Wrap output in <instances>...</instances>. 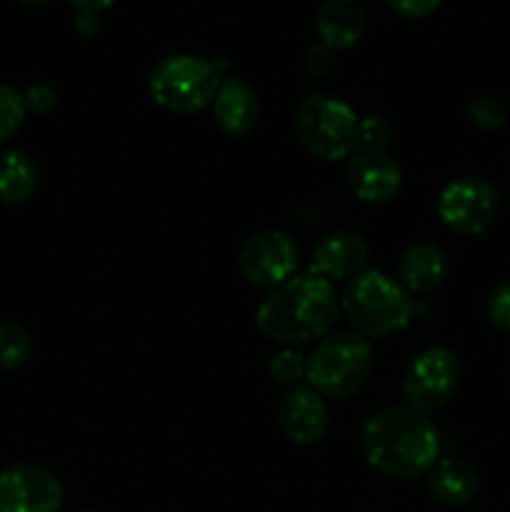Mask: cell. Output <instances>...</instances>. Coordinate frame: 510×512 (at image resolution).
<instances>
[{
    "label": "cell",
    "instance_id": "1",
    "mask_svg": "<svg viewBox=\"0 0 510 512\" xmlns=\"http://www.w3.org/2000/svg\"><path fill=\"white\" fill-rule=\"evenodd\" d=\"M365 460L378 473L410 480L428 473L440 455V433L415 408H388L365 423Z\"/></svg>",
    "mask_w": 510,
    "mask_h": 512
},
{
    "label": "cell",
    "instance_id": "2",
    "mask_svg": "<svg viewBox=\"0 0 510 512\" xmlns=\"http://www.w3.org/2000/svg\"><path fill=\"white\" fill-rule=\"evenodd\" d=\"M338 298L333 283L320 275H293L273 290L255 313V325L268 340L280 345L310 343L323 338L335 323Z\"/></svg>",
    "mask_w": 510,
    "mask_h": 512
},
{
    "label": "cell",
    "instance_id": "3",
    "mask_svg": "<svg viewBox=\"0 0 510 512\" xmlns=\"http://www.w3.org/2000/svg\"><path fill=\"white\" fill-rule=\"evenodd\" d=\"M340 305L355 333L363 338H388L413 318L408 290L380 270L355 275L345 285Z\"/></svg>",
    "mask_w": 510,
    "mask_h": 512
},
{
    "label": "cell",
    "instance_id": "4",
    "mask_svg": "<svg viewBox=\"0 0 510 512\" xmlns=\"http://www.w3.org/2000/svg\"><path fill=\"white\" fill-rule=\"evenodd\" d=\"M373 370L370 340L358 333H335L315 345L308 358L305 380L325 398H350L358 393Z\"/></svg>",
    "mask_w": 510,
    "mask_h": 512
},
{
    "label": "cell",
    "instance_id": "5",
    "mask_svg": "<svg viewBox=\"0 0 510 512\" xmlns=\"http://www.w3.org/2000/svg\"><path fill=\"white\" fill-rule=\"evenodd\" d=\"M298 143L313 158L335 160L350 158L358 145V118L353 108L335 95L315 93L298 103L293 115Z\"/></svg>",
    "mask_w": 510,
    "mask_h": 512
},
{
    "label": "cell",
    "instance_id": "6",
    "mask_svg": "<svg viewBox=\"0 0 510 512\" xmlns=\"http://www.w3.org/2000/svg\"><path fill=\"white\" fill-rule=\"evenodd\" d=\"M223 73L215 63L195 55H170L148 75L150 98L170 113L193 115L213 105Z\"/></svg>",
    "mask_w": 510,
    "mask_h": 512
},
{
    "label": "cell",
    "instance_id": "7",
    "mask_svg": "<svg viewBox=\"0 0 510 512\" xmlns=\"http://www.w3.org/2000/svg\"><path fill=\"white\" fill-rule=\"evenodd\" d=\"M500 208V195L490 180L463 175L440 190L438 218L458 235H480L493 225Z\"/></svg>",
    "mask_w": 510,
    "mask_h": 512
},
{
    "label": "cell",
    "instance_id": "8",
    "mask_svg": "<svg viewBox=\"0 0 510 512\" xmlns=\"http://www.w3.org/2000/svg\"><path fill=\"white\" fill-rule=\"evenodd\" d=\"M460 383V363L448 348H425L423 353L410 360L403 375V395L410 408L435 410L443 408L455 395Z\"/></svg>",
    "mask_w": 510,
    "mask_h": 512
},
{
    "label": "cell",
    "instance_id": "9",
    "mask_svg": "<svg viewBox=\"0 0 510 512\" xmlns=\"http://www.w3.org/2000/svg\"><path fill=\"white\" fill-rule=\"evenodd\" d=\"M298 245L283 230H263L245 240L238 255L243 278L255 288H278L290 280L298 268Z\"/></svg>",
    "mask_w": 510,
    "mask_h": 512
},
{
    "label": "cell",
    "instance_id": "10",
    "mask_svg": "<svg viewBox=\"0 0 510 512\" xmlns=\"http://www.w3.org/2000/svg\"><path fill=\"white\" fill-rule=\"evenodd\" d=\"M65 490L40 465H10L0 473V512H58Z\"/></svg>",
    "mask_w": 510,
    "mask_h": 512
},
{
    "label": "cell",
    "instance_id": "11",
    "mask_svg": "<svg viewBox=\"0 0 510 512\" xmlns=\"http://www.w3.org/2000/svg\"><path fill=\"white\" fill-rule=\"evenodd\" d=\"M348 185L363 203H388L398 195L403 173L383 150H360L348 160Z\"/></svg>",
    "mask_w": 510,
    "mask_h": 512
},
{
    "label": "cell",
    "instance_id": "12",
    "mask_svg": "<svg viewBox=\"0 0 510 512\" xmlns=\"http://www.w3.org/2000/svg\"><path fill=\"white\" fill-rule=\"evenodd\" d=\"M278 423L295 445H315L328 433V405L313 388H295L280 400Z\"/></svg>",
    "mask_w": 510,
    "mask_h": 512
},
{
    "label": "cell",
    "instance_id": "13",
    "mask_svg": "<svg viewBox=\"0 0 510 512\" xmlns=\"http://www.w3.org/2000/svg\"><path fill=\"white\" fill-rule=\"evenodd\" d=\"M365 263H368V243L358 233L340 230V233L328 235L315 248L308 273L320 275V278L333 283V280H345L353 278V275H360Z\"/></svg>",
    "mask_w": 510,
    "mask_h": 512
},
{
    "label": "cell",
    "instance_id": "14",
    "mask_svg": "<svg viewBox=\"0 0 510 512\" xmlns=\"http://www.w3.org/2000/svg\"><path fill=\"white\" fill-rule=\"evenodd\" d=\"M215 123L223 133L240 138L255 128L260 115V103L255 90L245 80L228 78L220 83L218 95L213 100Z\"/></svg>",
    "mask_w": 510,
    "mask_h": 512
},
{
    "label": "cell",
    "instance_id": "15",
    "mask_svg": "<svg viewBox=\"0 0 510 512\" xmlns=\"http://www.w3.org/2000/svg\"><path fill=\"white\" fill-rule=\"evenodd\" d=\"M320 43L330 50L353 48L368 28V15L358 0H325L315 18Z\"/></svg>",
    "mask_w": 510,
    "mask_h": 512
},
{
    "label": "cell",
    "instance_id": "16",
    "mask_svg": "<svg viewBox=\"0 0 510 512\" xmlns=\"http://www.w3.org/2000/svg\"><path fill=\"white\" fill-rule=\"evenodd\" d=\"M448 255L433 243H418L403 253L398 263V278L408 293H430L448 278Z\"/></svg>",
    "mask_w": 510,
    "mask_h": 512
},
{
    "label": "cell",
    "instance_id": "17",
    "mask_svg": "<svg viewBox=\"0 0 510 512\" xmlns=\"http://www.w3.org/2000/svg\"><path fill=\"white\" fill-rule=\"evenodd\" d=\"M478 473L470 463L460 458H443L430 468L428 488L438 503L458 508L470 503L478 493Z\"/></svg>",
    "mask_w": 510,
    "mask_h": 512
},
{
    "label": "cell",
    "instance_id": "18",
    "mask_svg": "<svg viewBox=\"0 0 510 512\" xmlns=\"http://www.w3.org/2000/svg\"><path fill=\"white\" fill-rule=\"evenodd\" d=\"M38 188V165L23 150L0 155V203L23 205Z\"/></svg>",
    "mask_w": 510,
    "mask_h": 512
},
{
    "label": "cell",
    "instance_id": "19",
    "mask_svg": "<svg viewBox=\"0 0 510 512\" xmlns=\"http://www.w3.org/2000/svg\"><path fill=\"white\" fill-rule=\"evenodd\" d=\"M33 345L25 328L10 320H0V370H18L30 360Z\"/></svg>",
    "mask_w": 510,
    "mask_h": 512
},
{
    "label": "cell",
    "instance_id": "20",
    "mask_svg": "<svg viewBox=\"0 0 510 512\" xmlns=\"http://www.w3.org/2000/svg\"><path fill=\"white\" fill-rule=\"evenodd\" d=\"M25 103L23 93L15 90L13 85L0 83V145L8 143L15 133L20 130L25 120Z\"/></svg>",
    "mask_w": 510,
    "mask_h": 512
},
{
    "label": "cell",
    "instance_id": "21",
    "mask_svg": "<svg viewBox=\"0 0 510 512\" xmlns=\"http://www.w3.org/2000/svg\"><path fill=\"white\" fill-rule=\"evenodd\" d=\"M270 378L280 385H295L298 380L305 378V370H308V360L293 348H285L280 353L273 355L268 365Z\"/></svg>",
    "mask_w": 510,
    "mask_h": 512
},
{
    "label": "cell",
    "instance_id": "22",
    "mask_svg": "<svg viewBox=\"0 0 510 512\" xmlns=\"http://www.w3.org/2000/svg\"><path fill=\"white\" fill-rule=\"evenodd\" d=\"M468 115L478 128L500 130L508 123V110L495 98H475L468 103Z\"/></svg>",
    "mask_w": 510,
    "mask_h": 512
},
{
    "label": "cell",
    "instance_id": "23",
    "mask_svg": "<svg viewBox=\"0 0 510 512\" xmlns=\"http://www.w3.org/2000/svg\"><path fill=\"white\" fill-rule=\"evenodd\" d=\"M390 133V123L378 115L358 120V145H365V150H383L390 143Z\"/></svg>",
    "mask_w": 510,
    "mask_h": 512
},
{
    "label": "cell",
    "instance_id": "24",
    "mask_svg": "<svg viewBox=\"0 0 510 512\" xmlns=\"http://www.w3.org/2000/svg\"><path fill=\"white\" fill-rule=\"evenodd\" d=\"M488 320L495 330L510 335V280L500 283L488 298Z\"/></svg>",
    "mask_w": 510,
    "mask_h": 512
},
{
    "label": "cell",
    "instance_id": "25",
    "mask_svg": "<svg viewBox=\"0 0 510 512\" xmlns=\"http://www.w3.org/2000/svg\"><path fill=\"white\" fill-rule=\"evenodd\" d=\"M23 103H25V110H30V113L48 115L50 110L58 105V95H55V90L50 88V85L33 83V85H28V88H25Z\"/></svg>",
    "mask_w": 510,
    "mask_h": 512
},
{
    "label": "cell",
    "instance_id": "26",
    "mask_svg": "<svg viewBox=\"0 0 510 512\" xmlns=\"http://www.w3.org/2000/svg\"><path fill=\"white\" fill-rule=\"evenodd\" d=\"M390 5V10L408 20H420V18H428L430 13L438 10V5L443 0H385Z\"/></svg>",
    "mask_w": 510,
    "mask_h": 512
},
{
    "label": "cell",
    "instance_id": "27",
    "mask_svg": "<svg viewBox=\"0 0 510 512\" xmlns=\"http://www.w3.org/2000/svg\"><path fill=\"white\" fill-rule=\"evenodd\" d=\"M333 53L335 50H330L328 45H313V48L308 50V58H305V70H308L310 75H315V78L330 73V68H333Z\"/></svg>",
    "mask_w": 510,
    "mask_h": 512
},
{
    "label": "cell",
    "instance_id": "28",
    "mask_svg": "<svg viewBox=\"0 0 510 512\" xmlns=\"http://www.w3.org/2000/svg\"><path fill=\"white\" fill-rule=\"evenodd\" d=\"M70 5H73L78 13H103V10H108L110 5L115 3V0H68Z\"/></svg>",
    "mask_w": 510,
    "mask_h": 512
},
{
    "label": "cell",
    "instance_id": "29",
    "mask_svg": "<svg viewBox=\"0 0 510 512\" xmlns=\"http://www.w3.org/2000/svg\"><path fill=\"white\" fill-rule=\"evenodd\" d=\"M100 28V18L98 13H78V18H75V30L83 35H95Z\"/></svg>",
    "mask_w": 510,
    "mask_h": 512
},
{
    "label": "cell",
    "instance_id": "30",
    "mask_svg": "<svg viewBox=\"0 0 510 512\" xmlns=\"http://www.w3.org/2000/svg\"><path fill=\"white\" fill-rule=\"evenodd\" d=\"M20 3H25V5H43V3H48V0H20Z\"/></svg>",
    "mask_w": 510,
    "mask_h": 512
},
{
    "label": "cell",
    "instance_id": "31",
    "mask_svg": "<svg viewBox=\"0 0 510 512\" xmlns=\"http://www.w3.org/2000/svg\"><path fill=\"white\" fill-rule=\"evenodd\" d=\"M508 378H510V370H508Z\"/></svg>",
    "mask_w": 510,
    "mask_h": 512
},
{
    "label": "cell",
    "instance_id": "32",
    "mask_svg": "<svg viewBox=\"0 0 510 512\" xmlns=\"http://www.w3.org/2000/svg\"><path fill=\"white\" fill-rule=\"evenodd\" d=\"M83 512H90V510H83Z\"/></svg>",
    "mask_w": 510,
    "mask_h": 512
}]
</instances>
